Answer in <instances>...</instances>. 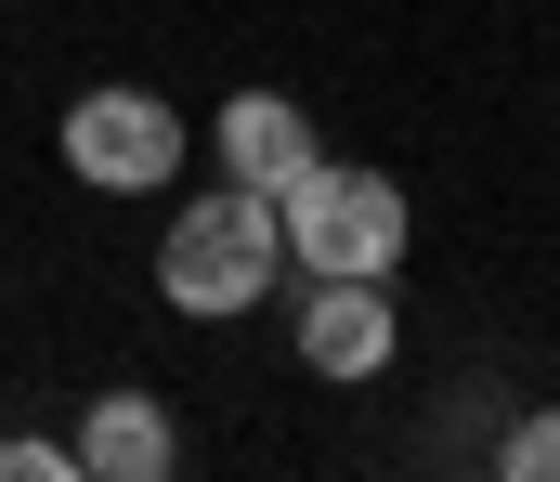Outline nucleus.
<instances>
[{"label": "nucleus", "mask_w": 560, "mask_h": 482, "mask_svg": "<svg viewBox=\"0 0 560 482\" xmlns=\"http://www.w3.org/2000/svg\"><path fill=\"white\" fill-rule=\"evenodd\" d=\"M275 274H287V222H275V196H248V183H222V196L170 209V235H156V301H170V314H196V326L248 314Z\"/></svg>", "instance_id": "nucleus-1"}, {"label": "nucleus", "mask_w": 560, "mask_h": 482, "mask_svg": "<svg viewBox=\"0 0 560 482\" xmlns=\"http://www.w3.org/2000/svg\"><path fill=\"white\" fill-rule=\"evenodd\" d=\"M275 222H287V261H300V274H392L405 235H418V209H405L392 169H339V157L300 169L275 196Z\"/></svg>", "instance_id": "nucleus-2"}, {"label": "nucleus", "mask_w": 560, "mask_h": 482, "mask_svg": "<svg viewBox=\"0 0 560 482\" xmlns=\"http://www.w3.org/2000/svg\"><path fill=\"white\" fill-rule=\"evenodd\" d=\"M66 169L92 183V196H156L170 169H183V118L156 105V92H79L66 105Z\"/></svg>", "instance_id": "nucleus-3"}, {"label": "nucleus", "mask_w": 560, "mask_h": 482, "mask_svg": "<svg viewBox=\"0 0 560 482\" xmlns=\"http://www.w3.org/2000/svg\"><path fill=\"white\" fill-rule=\"evenodd\" d=\"M300 365L313 378H378L392 365V274H313V314H300Z\"/></svg>", "instance_id": "nucleus-4"}, {"label": "nucleus", "mask_w": 560, "mask_h": 482, "mask_svg": "<svg viewBox=\"0 0 560 482\" xmlns=\"http://www.w3.org/2000/svg\"><path fill=\"white\" fill-rule=\"evenodd\" d=\"M313 157H326V144H313V118H300L287 92H235V105H222V169H235L248 196H287Z\"/></svg>", "instance_id": "nucleus-5"}, {"label": "nucleus", "mask_w": 560, "mask_h": 482, "mask_svg": "<svg viewBox=\"0 0 560 482\" xmlns=\"http://www.w3.org/2000/svg\"><path fill=\"white\" fill-rule=\"evenodd\" d=\"M170 457H183V431H170L156 391H105V404L79 418V470H92V482H156Z\"/></svg>", "instance_id": "nucleus-6"}, {"label": "nucleus", "mask_w": 560, "mask_h": 482, "mask_svg": "<svg viewBox=\"0 0 560 482\" xmlns=\"http://www.w3.org/2000/svg\"><path fill=\"white\" fill-rule=\"evenodd\" d=\"M495 470H509V482H560V404H535V418L495 444Z\"/></svg>", "instance_id": "nucleus-7"}, {"label": "nucleus", "mask_w": 560, "mask_h": 482, "mask_svg": "<svg viewBox=\"0 0 560 482\" xmlns=\"http://www.w3.org/2000/svg\"><path fill=\"white\" fill-rule=\"evenodd\" d=\"M79 470V444H52V431H0V482H66Z\"/></svg>", "instance_id": "nucleus-8"}]
</instances>
